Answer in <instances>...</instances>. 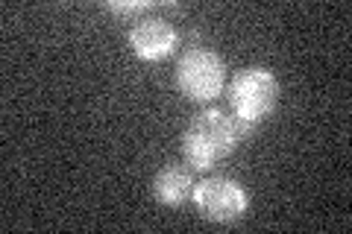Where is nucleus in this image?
<instances>
[{
	"mask_svg": "<svg viewBox=\"0 0 352 234\" xmlns=\"http://www.w3.org/2000/svg\"><path fill=\"white\" fill-rule=\"evenodd\" d=\"M244 132L247 129L241 126L229 111L206 108L191 120L188 129H185L182 155L191 167H197V170H212L220 159H226V155L235 152Z\"/></svg>",
	"mask_w": 352,
	"mask_h": 234,
	"instance_id": "f257e3e1",
	"label": "nucleus"
},
{
	"mask_svg": "<svg viewBox=\"0 0 352 234\" xmlns=\"http://www.w3.org/2000/svg\"><path fill=\"white\" fill-rule=\"evenodd\" d=\"M226 94H229V108H232L229 115L244 129H250L273 115V108L279 103V80L270 68L252 65V68H244L232 76Z\"/></svg>",
	"mask_w": 352,
	"mask_h": 234,
	"instance_id": "f03ea898",
	"label": "nucleus"
},
{
	"mask_svg": "<svg viewBox=\"0 0 352 234\" xmlns=\"http://www.w3.org/2000/svg\"><path fill=\"white\" fill-rule=\"evenodd\" d=\"M173 82L185 97L194 100V103L217 100L223 94V85H226V62L220 59L214 50L191 47L179 56V62H176Z\"/></svg>",
	"mask_w": 352,
	"mask_h": 234,
	"instance_id": "7ed1b4c3",
	"label": "nucleus"
},
{
	"mask_svg": "<svg viewBox=\"0 0 352 234\" xmlns=\"http://www.w3.org/2000/svg\"><path fill=\"white\" fill-rule=\"evenodd\" d=\"M191 199L197 211H200V217L212 222H235L250 208L247 187L235 179H229V176H208L200 185H194Z\"/></svg>",
	"mask_w": 352,
	"mask_h": 234,
	"instance_id": "20e7f679",
	"label": "nucleus"
},
{
	"mask_svg": "<svg viewBox=\"0 0 352 234\" xmlns=\"http://www.w3.org/2000/svg\"><path fill=\"white\" fill-rule=\"evenodd\" d=\"M126 44L129 50L144 62H162L176 50L179 44V32L164 15L147 12L132 21V27L126 32Z\"/></svg>",
	"mask_w": 352,
	"mask_h": 234,
	"instance_id": "39448f33",
	"label": "nucleus"
},
{
	"mask_svg": "<svg viewBox=\"0 0 352 234\" xmlns=\"http://www.w3.org/2000/svg\"><path fill=\"white\" fill-rule=\"evenodd\" d=\"M150 194L156 202L168 205V208H176V205H185L194 194V179L185 167H162L156 173V179L150 185Z\"/></svg>",
	"mask_w": 352,
	"mask_h": 234,
	"instance_id": "423d86ee",
	"label": "nucleus"
},
{
	"mask_svg": "<svg viewBox=\"0 0 352 234\" xmlns=\"http://www.w3.org/2000/svg\"><path fill=\"white\" fill-rule=\"evenodd\" d=\"M106 9L109 12H115V15H147V12H156V6L153 3H106Z\"/></svg>",
	"mask_w": 352,
	"mask_h": 234,
	"instance_id": "0eeeda50",
	"label": "nucleus"
}]
</instances>
